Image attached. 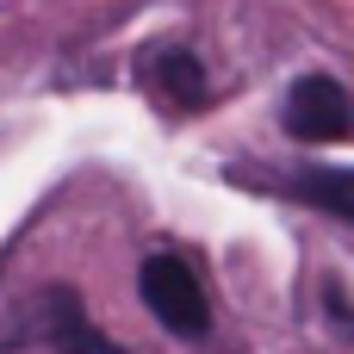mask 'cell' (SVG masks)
Listing matches in <instances>:
<instances>
[{"mask_svg": "<svg viewBox=\"0 0 354 354\" xmlns=\"http://www.w3.org/2000/svg\"><path fill=\"white\" fill-rule=\"evenodd\" d=\"M0 348H12V354H124L112 336H100V324L87 317L75 286H44V292L19 299L12 324L0 330Z\"/></svg>", "mask_w": 354, "mask_h": 354, "instance_id": "6da1fadb", "label": "cell"}, {"mask_svg": "<svg viewBox=\"0 0 354 354\" xmlns=\"http://www.w3.org/2000/svg\"><path fill=\"white\" fill-rule=\"evenodd\" d=\"M137 292H143V305L156 311V324L168 330V336H205L212 330V305H205V286H199V274L180 261V255H149L143 268H137Z\"/></svg>", "mask_w": 354, "mask_h": 354, "instance_id": "7a4b0ae2", "label": "cell"}, {"mask_svg": "<svg viewBox=\"0 0 354 354\" xmlns=\"http://www.w3.org/2000/svg\"><path fill=\"white\" fill-rule=\"evenodd\" d=\"M286 131L299 143H342L354 131V100L336 75H299L286 93Z\"/></svg>", "mask_w": 354, "mask_h": 354, "instance_id": "3957f363", "label": "cell"}, {"mask_svg": "<svg viewBox=\"0 0 354 354\" xmlns=\"http://www.w3.org/2000/svg\"><path fill=\"white\" fill-rule=\"evenodd\" d=\"M143 87H149L168 112H199V106H205V62H199V50H187V44L149 50V56H143Z\"/></svg>", "mask_w": 354, "mask_h": 354, "instance_id": "277c9868", "label": "cell"}, {"mask_svg": "<svg viewBox=\"0 0 354 354\" xmlns=\"http://www.w3.org/2000/svg\"><path fill=\"white\" fill-rule=\"evenodd\" d=\"M292 193H299L305 205H317V212L354 224V168H305V174L292 180Z\"/></svg>", "mask_w": 354, "mask_h": 354, "instance_id": "5b68a950", "label": "cell"}, {"mask_svg": "<svg viewBox=\"0 0 354 354\" xmlns=\"http://www.w3.org/2000/svg\"><path fill=\"white\" fill-rule=\"evenodd\" d=\"M324 305H330V324L342 336H354V299H342V286H324Z\"/></svg>", "mask_w": 354, "mask_h": 354, "instance_id": "8992f818", "label": "cell"}]
</instances>
